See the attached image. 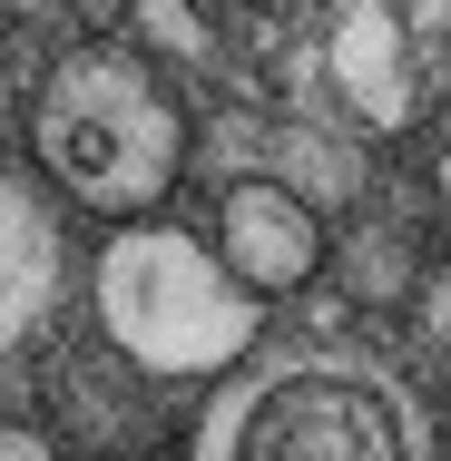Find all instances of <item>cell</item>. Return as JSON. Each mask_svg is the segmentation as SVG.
Returning a JSON list of instances; mask_svg holds the SVG:
<instances>
[{"mask_svg":"<svg viewBox=\"0 0 451 461\" xmlns=\"http://www.w3.org/2000/svg\"><path fill=\"white\" fill-rule=\"evenodd\" d=\"M89 314L118 364H138L148 383H216L256 354L266 334V294L226 276V256L186 226L158 216H118L108 246L89 256Z\"/></svg>","mask_w":451,"mask_h":461,"instance_id":"6da1fadb","label":"cell"},{"mask_svg":"<svg viewBox=\"0 0 451 461\" xmlns=\"http://www.w3.org/2000/svg\"><path fill=\"white\" fill-rule=\"evenodd\" d=\"M30 158H40L50 196L89 206L108 226L118 216H158L186 167V118L138 50L89 40V50L50 59V79L30 98Z\"/></svg>","mask_w":451,"mask_h":461,"instance_id":"7a4b0ae2","label":"cell"},{"mask_svg":"<svg viewBox=\"0 0 451 461\" xmlns=\"http://www.w3.org/2000/svg\"><path fill=\"white\" fill-rule=\"evenodd\" d=\"M196 461H442L422 393L354 354H294L236 373L206 422Z\"/></svg>","mask_w":451,"mask_h":461,"instance_id":"3957f363","label":"cell"},{"mask_svg":"<svg viewBox=\"0 0 451 461\" xmlns=\"http://www.w3.org/2000/svg\"><path fill=\"white\" fill-rule=\"evenodd\" d=\"M216 256H226V276L246 285V294H304V285L324 276V216H314V196H294L284 177H236L216 196V236H206Z\"/></svg>","mask_w":451,"mask_h":461,"instance_id":"277c9868","label":"cell"},{"mask_svg":"<svg viewBox=\"0 0 451 461\" xmlns=\"http://www.w3.org/2000/svg\"><path fill=\"white\" fill-rule=\"evenodd\" d=\"M69 304V236L40 167H0V354L40 344Z\"/></svg>","mask_w":451,"mask_h":461,"instance_id":"5b68a950","label":"cell"},{"mask_svg":"<svg viewBox=\"0 0 451 461\" xmlns=\"http://www.w3.org/2000/svg\"><path fill=\"white\" fill-rule=\"evenodd\" d=\"M324 79L334 98L354 108L363 128H402L412 118V40H402V20L383 10V0H344L334 10V30H324Z\"/></svg>","mask_w":451,"mask_h":461,"instance_id":"8992f818","label":"cell"},{"mask_svg":"<svg viewBox=\"0 0 451 461\" xmlns=\"http://www.w3.org/2000/svg\"><path fill=\"white\" fill-rule=\"evenodd\" d=\"M324 256H344V285H354L363 304L412 294V256H402V236H354V246H324Z\"/></svg>","mask_w":451,"mask_h":461,"instance_id":"52a82bcc","label":"cell"},{"mask_svg":"<svg viewBox=\"0 0 451 461\" xmlns=\"http://www.w3.org/2000/svg\"><path fill=\"white\" fill-rule=\"evenodd\" d=\"M0 461H59V442L40 422H0Z\"/></svg>","mask_w":451,"mask_h":461,"instance_id":"ba28073f","label":"cell"},{"mask_svg":"<svg viewBox=\"0 0 451 461\" xmlns=\"http://www.w3.org/2000/svg\"><path fill=\"white\" fill-rule=\"evenodd\" d=\"M412 294H422V324L451 344V276H412Z\"/></svg>","mask_w":451,"mask_h":461,"instance_id":"9c48e42d","label":"cell"},{"mask_svg":"<svg viewBox=\"0 0 451 461\" xmlns=\"http://www.w3.org/2000/svg\"><path fill=\"white\" fill-rule=\"evenodd\" d=\"M148 10H158V30H167V40H196V20H186L177 0H148Z\"/></svg>","mask_w":451,"mask_h":461,"instance_id":"30bf717a","label":"cell"},{"mask_svg":"<svg viewBox=\"0 0 451 461\" xmlns=\"http://www.w3.org/2000/svg\"><path fill=\"white\" fill-rule=\"evenodd\" d=\"M432 196H442V206H451V148H442V158H432Z\"/></svg>","mask_w":451,"mask_h":461,"instance_id":"8fae6325","label":"cell"},{"mask_svg":"<svg viewBox=\"0 0 451 461\" xmlns=\"http://www.w3.org/2000/svg\"><path fill=\"white\" fill-rule=\"evenodd\" d=\"M0 128H10V89H0Z\"/></svg>","mask_w":451,"mask_h":461,"instance_id":"7c38bea8","label":"cell"}]
</instances>
